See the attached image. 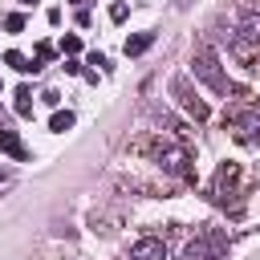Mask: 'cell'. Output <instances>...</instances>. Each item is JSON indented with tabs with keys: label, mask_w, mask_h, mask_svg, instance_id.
I'll list each match as a JSON object with an SVG mask.
<instances>
[{
	"label": "cell",
	"mask_w": 260,
	"mask_h": 260,
	"mask_svg": "<svg viewBox=\"0 0 260 260\" xmlns=\"http://www.w3.org/2000/svg\"><path fill=\"white\" fill-rule=\"evenodd\" d=\"M191 69H195V77H199L207 89H215L219 98H244V93H248V89L232 85V77L219 69V53H215L211 45H199V49H195V61H191Z\"/></svg>",
	"instance_id": "obj_1"
},
{
	"label": "cell",
	"mask_w": 260,
	"mask_h": 260,
	"mask_svg": "<svg viewBox=\"0 0 260 260\" xmlns=\"http://www.w3.org/2000/svg\"><path fill=\"white\" fill-rule=\"evenodd\" d=\"M240 179H244V175H240V162H219V171H215V187H211V191H215V199H219V203L240 199V195H244Z\"/></svg>",
	"instance_id": "obj_2"
},
{
	"label": "cell",
	"mask_w": 260,
	"mask_h": 260,
	"mask_svg": "<svg viewBox=\"0 0 260 260\" xmlns=\"http://www.w3.org/2000/svg\"><path fill=\"white\" fill-rule=\"evenodd\" d=\"M175 98H179V106L195 118V122H207L211 118V110H207V102L203 98H195L191 93V85H187V77H175Z\"/></svg>",
	"instance_id": "obj_3"
},
{
	"label": "cell",
	"mask_w": 260,
	"mask_h": 260,
	"mask_svg": "<svg viewBox=\"0 0 260 260\" xmlns=\"http://www.w3.org/2000/svg\"><path fill=\"white\" fill-rule=\"evenodd\" d=\"M219 248H223L219 236H199V240H191V244L183 248V260H215Z\"/></svg>",
	"instance_id": "obj_4"
},
{
	"label": "cell",
	"mask_w": 260,
	"mask_h": 260,
	"mask_svg": "<svg viewBox=\"0 0 260 260\" xmlns=\"http://www.w3.org/2000/svg\"><path fill=\"white\" fill-rule=\"evenodd\" d=\"M130 260H167V244L158 236H146V240H138L130 248Z\"/></svg>",
	"instance_id": "obj_5"
},
{
	"label": "cell",
	"mask_w": 260,
	"mask_h": 260,
	"mask_svg": "<svg viewBox=\"0 0 260 260\" xmlns=\"http://www.w3.org/2000/svg\"><path fill=\"white\" fill-rule=\"evenodd\" d=\"M0 150H4V154H12L16 162H24V158H28V150H24V142L16 138V130H4V126H0Z\"/></svg>",
	"instance_id": "obj_6"
},
{
	"label": "cell",
	"mask_w": 260,
	"mask_h": 260,
	"mask_svg": "<svg viewBox=\"0 0 260 260\" xmlns=\"http://www.w3.org/2000/svg\"><path fill=\"white\" fill-rule=\"evenodd\" d=\"M150 45H154V32H134V37H126L122 49H126V57H138V53H146Z\"/></svg>",
	"instance_id": "obj_7"
},
{
	"label": "cell",
	"mask_w": 260,
	"mask_h": 260,
	"mask_svg": "<svg viewBox=\"0 0 260 260\" xmlns=\"http://www.w3.org/2000/svg\"><path fill=\"white\" fill-rule=\"evenodd\" d=\"M4 65H12L16 73H37V69H41L37 61H28V57H24V53H16V49H8V53H4Z\"/></svg>",
	"instance_id": "obj_8"
},
{
	"label": "cell",
	"mask_w": 260,
	"mask_h": 260,
	"mask_svg": "<svg viewBox=\"0 0 260 260\" xmlns=\"http://www.w3.org/2000/svg\"><path fill=\"white\" fill-rule=\"evenodd\" d=\"M12 98H16V102H12V106H16V114H20V118H32V89H28V85H16V93H12Z\"/></svg>",
	"instance_id": "obj_9"
},
{
	"label": "cell",
	"mask_w": 260,
	"mask_h": 260,
	"mask_svg": "<svg viewBox=\"0 0 260 260\" xmlns=\"http://www.w3.org/2000/svg\"><path fill=\"white\" fill-rule=\"evenodd\" d=\"M49 130H53V134H65V130H73V110H53V118H49Z\"/></svg>",
	"instance_id": "obj_10"
},
{
	"label": "cell",
	"mask_w": 260,
	"mask_h": 260,
	"mask_svg": "<svg viewBox=\"0 0 260 260\" xmlns=\"http://www.w3.org/2000/svg\"><path fill=\"white\" fill-rule=\"evenodd\" d=\"M61 53H65V57H77V53H81V37H77V32L61 37Z\"/></svg>",
	"instance_id": "obj_11"
},
{
	"label": "cell",
	"mask_w": 260,
	"mask_h": 260,
	"mask_svg": "<svg viewBox=\"0 0 260 260\" xmlns=\"http://www.w3.org/2000/svg\"><path fill=\"white\" fill-rule=\"evenodd\" d=\"M4 32H24V16L20 12H8L4 16Z\"/></svg>",
	"instance_id": "obj_12"
},
{
	"label": "cell",
	"mask_w": 260,
	"mask_h": 260,
	"mask_svg": "<svg viewBox=\"0 0 260 260\" xmlns=\"http://www.w3.org/2000/svg\"><path fill=\"white\" fill-rule=\"evenodd\" d=\"M49 57H53V45H49V41H41V45H37V57H32V61H37V65H45Z\"/></svg>",
	"instance_id": "obj_13"
},
{
	"label": "cell",
	"mask_w": 260,
	"mask_h": 260,
	"mask_svg": "<svg viewBox=\"0 0 260 260\" xmlns=\"http://www.w3.org/2000/svg\"><path fill=\"white\" fill-rule=\"evenodd\" d=\"M126 12H130V8H126L122 0H118V4H110V20H118V24H122V20H126Z\"/></svg>",
	"instance_id": "obj_14"
},
{
	"label": "cell",
	"mask_w": 260,
	"mask_h": 260,
	"mask_svg": "<svg viewBox=\"0 0 260 260\" xmlns=\"http://www.w3.org/2000/svg\"><path fill=\"white\" fill-rule=\"evenodd\" d=\"M69 4H85V0H69Z\"/></svg>",
	"instance_id": "obj_15"
},
{
	"label": "cell",
	"mask_w": 260,
	"mask_h": 260,
	"mask_svg": "<svg viewBox=\"0 0 260 260\" xmlns=\"http://www.w3.org/2000/svg\"><path fill=\"white\" fill-rule=\"evenodd\" d=\"M0 179H4V175H0Z\"/></svg>",
	"instance_id": "obj_16"
},
{
	"label": "cell",
	"mask_w": 260,
	"mask_h": 260,
	"mask_svg": "<svg viewBox=\"0 0 260 260\" xmlns=\"http://www.w3.org/2000/svg\"><path fill=\"white\" fill-rule=\"evenodd\" d=\"M28 4H32V0H28Z\"/></svg>",
	"instance_id": "obj_17"
}]
</instances>
